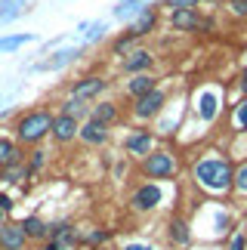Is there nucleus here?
Segmentation results:
<instances>
[{"instance_id":"obj_1","label":"nucleus","mask_w":247,"mask_h":250,"mask_svg":"<svg viewBox=\"0 0 247 250\" xmlns=\"http://www.w3.org/2000/svg\"><path fill=\"white\" fill-rule=\"evenodd\" d=\"M192 179L207 195H229L235 186V164L220 151H204L192 161Z\"/></svg>"},{"instance_id":"obj_2","label":"nucleus","mask_w":247,"mask_h":250,"mask_svg":"<svg viewBox=\"0 0 247 250\" xmlns=\"http://www.w3.org/2000/svg\"><path fill=\"white\" fill-rule=\"evenodd\" d=\"M53 121L56 114L50 108H31V111H22L13 124V136L19 146H41V142L50 136L53 130Z\"/></svg>"},{"instance_id":"obj_3","label":"nucleus","mask_w":247,"mask_h":250,"mask_svg":"<svg viewBox=\"0 0 247 250\" xmlns=\"http://www.w3.org/2000/svg\"><path fill=\"white\" fill-rule=\"evenodd\" d=\"M192 111L198 114L201 124H210L216 121V114L223 111V90L216 83H201L198 90L192 93Z\"/></svg>"},{"instance_id":"obj_4","label":"nucleus","mask_w":247,"mask_h":250,"mask_svg":"<svg viewBox=\"0 0 247 250\" xmlns=\"http://www.w3.org/2000/svg\"><path fill=\"white\" fill-rule=\"evenodd\" d=\"M142 176H148V179H158V182H170L176 176V170H179V161L173 151H167V148H155L151 155L142 158Z\"/></svg>"},{"instance_id":"obj_5","label":"nucleus","mask_w":247,"mask_h":250,"mask_svg":"<svg viewBox=\"0 0 247 250\" xmlns=\"http://www.w3.org/2000/svg\"><path fill=\"white\" fill-rule=\"evenodd\" d=\"M161 204H164V182H158V179L139 182L130 191V210L133 213H155Z\"/></svg>"},{"instance_id":"obj_6","label":"nucleus","mask_w":247,"mask_h":250,"mask_svg":"<svg viewBox=\"0 0 247 250\" xmlns=\"http://www.w3.org/2000/svg\"><path fill=\"white\" fill-rule=\"evenodd\" d=\"M167 108V90L164 86H155L151 93H145V96H139V99H133V105H130V114L136 121H158L161 118V111Z\"/></svg>"},{"instance_id":"obj_7","label":"nucleus","mask_w":247,"mask_h":250,"mask_svg":"<svg viewBox=\"0 0 247 250\" xmlns=\"http://www.w3.org/2000/svg\"><path fill=\"white\" fill-rule=\"evenodd\" d=\"M170 28L176 34H207L213 31V22L204 19L198 9H170Z\"/></svg>"},{"instance_id":"obj_8","label":"nucleus","mask_w":247,"mask_h":250,"mask_svg":"<svg viewBox=\"0 0 247 250\" xmlns=\"http://www.w3.org/2000/svg\"><path fill=\"white\" fill-rule=\"evenodd\" d=\"M105 90H108L105 74H83V78L71 81L68 96H74V99H81V102H93V99H99Z\"/></svg>"},{"instance_id":"obj_9","label":"nucleus","mask_w":247,"mask_h":250,"mask_svg":"<svg viewBox=\"0 0 247 250\" xmlns=\"http://www.w3.org/2000/svg\"><path fill=\"white\" fill-rule=\"evenodd\" d=\"M158 22H161V3H158V0H151V3H145L127 22V31H133L136 37H148V34H155Z\"/></svg>"},{"instance_id":"obj_10","label":"nucleus","mask_w":247,"mask_h":250,"mask_svg":"<svg viewBox=\"0 0 247 250\" xmlns=\"http://www.w3.org/2000/svg\"><path fill=\"white\" fill-rule=\"evenodd\" d=\"M124 151L130 158H145L155 151V133L148 127H133L127 136H124Z\"/></svg>"},{"instance_id":"obj_11","label":"nucleus","mask_w":247,"mask_h":250,"mask_svg":"<svg viewBox=\"0 0 247 250\" xmlns=\"http://www.w3.org/2000/svg\"><path fill=\"white\" fill-rule=\"evenodd\" d=\"M155 53L151 50H142V46H136V50H133L130 56H124L121 59V71L124 74H151V68H155Z\"/></svg>"},{"instance_id":"obj_12","label":"nucleus","mask_w":247,"mask_h":250,"mask_svg":"<svg viewBox=\"0 0 247 250\" xmlns=\"http://www.w3.org/2000/svg\"><path fill=\"white\" fill-rule=\"evenodd\" d=\"M83 56V46H59L56 53H50V59H43L41 65H37V71H62L68 68V65H74Z\"/></svg>"},{"instance_id":"obj_13","label":"nucleus","mask_w":247,"mask_h":250,"mask_svg":"<svg viewBox=\"0 0 247 250\" xmlns=\"http://www.w3.org/2000/svg\"><path fill=\"white\" fill-rule=\"evenodd\" d=\"M78 139L83 142V146H90V148H99V146H108V139H111V127L108 124H99V121H83L81 124V130H78Z\"/></svg>"},{"instance_id":"obj_14","label":"nucleus","mask_w":247,"mask_h":250,"mask_svg":"<svg viewBox=\"0 0 247 250\" xmlns=\"http://www.w3.org/2000/svg\"><path fill=\"white\" fill-rule=\"evenodd\" d=\"M78 130H81V121H74V118H68V114H59V111H56L50 139L56 142V146H68V142L78 139Z\"/></svg>"},{"instance_id":"obj_15","label":"nucleus","mask_w":247,"mask_h":250,"mask_svg":"<svg viewBox=\"0 0 247 250\" xmlns=\"http://www.w3.org/2000/svg\"><path fill=\"white\" fill-rule=\"evenodd\" d=\"M28 247V235L22 223H3L0 226V250H25Z\"/></svg>"},{"instance_id":"obj_16","label":"nucleus","mask_w":247,"mask_h":250,"mask_svg":"<svg viewBox=\"0 0 247 250\" xmlns=\"http://www.w3.org/2000/svg\"><path fill=\"white\" fill-rule=\"evenodd\" d=\"M25 164V151L16 142V136H0V170Z\"/></svg>"},{"instance_id":"obj_17","label":"nucleus","mask_w":247,"mask_h":250,"mask_svg":"<svg viewBox=\"0 0 247 250\" xmlns=\"http://www.w3.org/2000/svg\"><path fill=\"white\" fill-rule=\"evenodd\" d=\"M105 34H108V22H81L78 25V41H81L83 50L93 46V43H99Z\"/></svg>"},{"instance_id":"obj_18","label":"nucleus","mask_w":247,"mask_h":250,"mask_svg":"<svg viewBox=\"0 0 247 250\" xmlns=\"http://www.w3.org/2000/svg\"><path fill=\"white\" fill-rule=\"evenodd\" d=\"M158 86V78L155 74H133V78L124 83V93H127V99H139V96L151 93Z\"/></svg>"},{"instance_id":"obj_19","label":"nucleus","mask_w":247,"mask_h":250,"mask_svg":"<svg viewBox=\"0 0 247 250\" xmlns=\"http://www.w3.org/2000/svg\"><path fill=\"white\" fill-rule=\"evenodd\" d=\"M50 241H59L65 247H74V244H81V232L71 223L59 219V223H50Z\"/></svg>"},{"instance_id":"obj_20","label":"nucleus","mask_w":247,"mask_h":250,"mask_svg":"<svg viewBox=\"0 0 247 250\" xmlns=\"http://www.w3.org/2000/svg\"><path fill=\"white\" fill-rule=\"evenodd\" d=\"M167 235H170V241H173L176 247L192 244V226H188V219H183V216H173L167 223Z\"/></svg>"},{"instance_id":"obj_21","label":"nucleus","mask_w":247,"mask_h":250,"mask_svg":"<svg viewBox=\"0 0 247 250\" xmlns=\"http://www.w3.org/2000/svg\"><path fill=\"white\" fill-rule=\"evenodd\" d=\"M90 111H93V105L90 102H81V99H74V96H68V99H62L59 102V114H68V118L74 121H90Z\"/></svg>"},{"instance_id":"obj_22","label":"nucleus","mask_w":247,"mask_h":250,"mask_svg":"<svg viewBox=\"0 0 247 250\" xmlns=\"http://www.w3.org/2000/svg\"><path fill=\"white\" fill-rule=\"evenodd\" d=\"M90 118L93 121H99V124H115L118 118H121V108H118V102H111V99H102V102H96L93 105V111H90Z\"/></svg>"},{"instance_id":"obj_23","label":"nucleus","mask_w":247,"mask_h":250,"mask_svg":"<svg viewBox=\"0 0 247 250\" xmlns=\"http://www.w3.org/2000/svg\"><path fill=\"white\" fill-rule=\"evenodd\" d=\"M22 229H25L28 241H50V226H46L41 216H25Z\"/></svg>"},{"instance_id":"obj_24","label":"nucleus","mask_w":247,"mask_h":250,"mask_svg":"<svg viewBox=\"0 0 247 250\" xmlns=\"http://www.w3.org/2000/svg\"><path fill=\"white\" fill-rule=\"evenodd\" d=\"M37 37H34V31H22V34H3L0 37V53H19L22 46H28V43H34Z\"/></svg>"},{"instance_id":"obj_25","label":"nucleus","mask_w":247,"mask_h":250,"mask_svg":"<svg viewBox=\"0 0 247 250\" xmlns=\"http://www.w3.org/2000/svg\"><path fill=\"white\" fill-rule=\"evenodd\" d=\"M25 13H28V0H0V25L16 22Z\"/></svg>"},{"instance_id":"obj_26","label":"nucleus","mask_w":247,"mask_h":250,"mask_svg":"<svg viewBox=\"0 0 247 250\" xmlns=\"http://www.w3.org/2000/svg\"><path fill=\"white\" fill-rule=\"evenodd\" d=\"M136 43H139V37L133 34V31H121L115 41H111V56L124 59V56H130L133 50H136Z\"/></svg>"},{"instance_id":"obj_27","label":"nucleus","mask_w":247,"mask_h":250,"mask_svg":"<svg viewBox=\"0 0 247 250\" xmlns=\"http://www.w3.org/2000/svg\"><path fill=\"white\" fill-rule=\"evenodd\" d=\"M145 3H151V0H118V3L111 6V16L121 19V22H130V19L136 16Z\"/></svg>"},{"instance_id":"obj_28","label":"nucleus","mask_w":247,"mask_h":250,"mask_svg":"<svg viewBox=\"0 0 247 250\" xmlns=\"http://www.w3.org/2000/svg\"><path fill=\"white\" fill-rule=\"evenodd\" d=\"M25 179H28L25 164H16V167H6V170H0V182H3V186H22Z\"/></svg>"},{"instance_id":"obj_29","label":"nucleus","mask_w":247,"mask_h":250,"mask_svg":"<svg viewBox=\"0 0 247 250\" xmlns=\"http://www.w3.org/2000/svg\"><path fill=\"white\" fill-rule=\"evenodd\" d=\"M43 164H46V151L34 146V151H31V158L25 161V173H28V179H31V176H37V173L43 170Z\"/></svg>"},{"instance_id":"obj_30","label":"nucleus","mask_w":247,"mask_h":250,"mask_svg":"<svg viewBox=\"0 0 247 250\" xmlns=\"http://www.w3.org/2000/svg\"><path fill=\"white\" fill-rule=\"evenodd\" d=\"M232 127H235V133H247V96L232 108Z\"/></svg>"},{"instance_id":"obj_31","label":"nucleus","mask_w":247,"mask_h":250,"mask_svg":"<svg viewBox=\"0 0 247 250\" xmlns=\"http://www.w3.org/2000/svg\"><path fill=\"white\" fill-rule=\"evenodd\" d=\"M179 121H183V111H179V114H167V118L161 114V118L155 121V127H158V133H164V136H170V133H173V130L179 127Z\"/></svg>"},{"instance_id":"obj_32","label":"nucleus","mask_w":247,"mask_h":250,"mask_svg":"<svg viewBox=\"0 0 247 250\" xmlns=\"http://www.w3.org/2000/svg\"><path fill=\"white\" fill-rule=\"evenodd\" d=\"M108 238H111L108 229H93V232L81 235V244H87V247H99V244H105Z\"/></svg>"},{"instance_id":"obj_33","label":"nucleus","mask_w":247,"mask_h":250,"mask_svg":"<svg viewBox=\"0 0 247 250\" xmlns=\"http://www.w3.org/2000/svg\"><path fill=\"white\" fill-rule=\"evenodd\" d=\"M235 195H247V158L235 167V186H232Z\"/></svg>"},{"instance_id":"obj_34","label":"nucleus","mask_w":247,"mask_h":250,"mask_svg":"<svg viewBox=\"0 0 247 250\" xmlns=\"http://www.w3.org/2000/svg\"><path fill=\"white\" fill-rule=\"evenodd\" d=\"M226 9H229L235 19L247 22V0H226Z\"/></svg>"},{"instance_id":"obj_35","label":"nucleus","mask_w":247,"mask_h":250,"mask_svg":"<svg viewBox=\"0 0 247 250\" xmlns=\"http://www.w3.org/2000/svg\"><path fill=\"white\" fill-rule=\"evenodd\" d=\"M201 0H161V6H167V9H195Z\"/></svg>"},{"instance_id":"obj_36","label":"nucleus","mask_w":247,"mask_h":250,"mask_svg":"<svg viewBox=\"0 0 247 250\" xmlns=\"http://www.w3.org/2000/svg\"><path fill=\"white\" fill-rule=\"evenodd\" d=\"M244 247H247V235L244 232H235L229 238V247H226V250H244Z\"/></svg>"},{"instance_id":"obj_37","label":"nucleus","mask_w":247,"mask_h":250,"mask_svg":"<svg viewBox=\"0 0 247 250\" xmlns=\"http://www.w3.org/2000/svg\"><path fill=\"white\" fill-rule=\"evenodd\" d=\"M16 207V201H13V195H6V191H0V210L3 213H9V210Z\"/></svg>"},{"instance_id":"obj_38","label":"nucleus","mask_w":247,"mask_h":250,"mask_svg":"<svg viewBox=\"0 0 247 250\" xmlns=\"http://www.w3.org/2000/svg\"><path fill=\"white\" fill-rule=\"evenodd\" d=\"M121 250H155V247H151L148 241H130V244H124Z\"/></svg>"},{"instance_id":"obj_39","label":"nucleus","mask_w":247,"mask_h":250,"mask_svg":"<svg viewBox=\"0 0 247 250\" xmlns=\"http://www.w3.org/2000/svg\"><path fill=\"white\" fill-rule=\"evenodd\" d=\"M43 250H71V247H65V244H59V241H46Z\"/></svg>"},{"instance_id":"obj_40","label":"nucleus","mask_w":247,"mask_h":250,"mask_svg":"<svg viewBox=\"0 0 247 250\" xmlns=\"http://www.w3.org/2000/svg\"><path fill=\"white\" fill-rule=\"evenodd\" d=\"M6 111H9V105H3V102H0V118H6Z\"/></svg>"},{"instance_id":"obj_41","label":"nucleus","mask_w":247,"mask_h":250,"mask_svg":"<svg viewBox=\"0 0 247 250\" xmlns=\"http://www.w3.org/2000/svg\"><path fill=\"white\" fill-rule=\"evenodd\" d=\"M3 216H6V213H3V210H0V226H3V223H6V219H3Z\"/></svg>"},{"instance_id":"obj_42","label":"nucleus","mask_w":247,"mask_h":250,"mask_svg":"<svg viewBox=\"0 0 247 250\" xmlns=\"http://www.w3.org/2000/svg\"><path fill=\"white\" fill-rule=\"evenodd\" d=\"M241 78H247V65H244V71H241Z\"/></svg>"}]
</instances>
